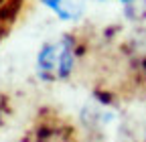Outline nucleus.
Wrapping results in <instances>:
<instances>
[{"instance_id": "1", "label": "nucleus", "mask_w": 146, "mask_h": 142, "mask_svg": "<svg viewBox=\"0 0 146 142\" xmlns=\"http://www.w3.org/2000/svg\"><path fill=\"white\" fill-rule=\"evenodd\" d=\"M81 57V43L73 33H63L61 37L47 41L36 53V75L47 83L65 81L77 69Z\"/></svg>"}, {"instance_id": "4", "label": "nucleus", "mask_w": 146, "mask_h": 142, "mask_svg": "<svg viewBox=\"0 0 146 142\" xmlns=\"http://www.w3.org/2000/svg\"><path fill=\"white\" fill-rule=\"evenodd\" d=\"M100 2H104V0H100Z\"/></svg>"}, {"instance_id": "3", "label": "nucleus", "mask_w": 146, "mask_h": 142, "mask_svg": "<svg viewBox=\"0 0 146 142\" xmlns=\"http://www.w3.org/2000/svg\"><path fill=\"white\" fill-rule=\"evenodd\" d=\"M8 112H10V106H8V98L0 92V126L4 124V120H6V116H8Z\"/></svg>"}, {"instance_id": "2", "label": "nucleus", "mask_w": 146, "mask_h": 142, "mask_svg": "<svg viewBox=\"0 0 146 142\" xmlns=\"http://www.w3.org/2000/svg\"><path fill=\"white\" fill-rule=\"evenodd\" d=\"M39 2L55 12L61 21H77L85 12L87 0H39Z\"/></svg>"}]
</instances>
